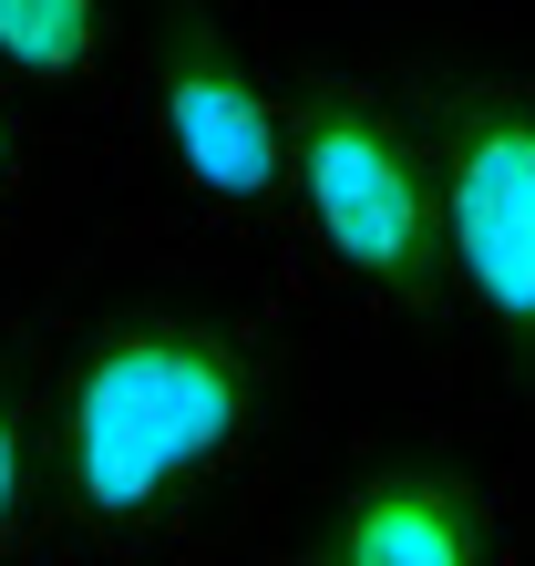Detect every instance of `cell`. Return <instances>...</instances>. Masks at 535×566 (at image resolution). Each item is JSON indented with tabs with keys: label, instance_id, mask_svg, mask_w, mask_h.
<instances>
[{
	"label": "cell",
	"instance_id": "3957f363",
	"mask_svg": "<svg viewBox=\"0 0 535 566\" xmlns=\"http://www.w3.org/2000/svg\"><path fill=\"white\" fill-rule=\"evenodd\" d=\"M104 258L258 279L310 310L279 0H134V145Z\"/></svg>",
	"mask_w": 535,
	"mask_h": 566
},
{
	"label": "cell",
	"instance_id": "5b68a950",
	"mask_svg": "<svg viewBox=\"0 0 535 566\" xmlns=\"http://www.w3.org/2000/svg\"><path fill=\"white\" fill-rule=\"evenodd\" d=\"M412 73L443 165V248L484 402L535 422V21L412 11Z\"/></svg>",
	"mask_w": 535,
	"mask_h": 566
},
{
	"label": "cell",
	"instance_id": "ba28073f",
	"mask_svg": "<svg viewBox=\"0 0 535 566\" xmlns=\"http://www.w3.org/2000/svg\"><path fill=\"white\" fill-rule=\"evenodd\" d=\"M0 566H62L52 536V371L42 340L0 329Z\"/></svg>",
	"mask_w": 535,
	"mask_h": 566
},
{
	"label": "cell",
	"instance_id": "277c9868",
	"mask_svg": "<svg viewBox=\"0 0 535 566\" xmlns=\"http://www.w3.org/2000/svg\"><path fill=\"white\" fill-rule=\"evenodd\" d=\"M258 566H535V422L505 402H350Z\"/></svg>",
	"mask_w": 535,
	"mask_h": 566
},
{
	"label": "cell",
	"instance_id": "6da1fadb",
	"mask_svg": "<svg viewBox=\"0 0 535 566\" xmlns=\"http://www.w3.org/2000/svg\"><path fill=\"white\" fill-rule=\"evenodd\" d=\"M52 371V536L62 566H258L310 453L350 412L319 310L93 258L31 310Z\"/></svg>",
	"mask_w": 535,
	"mask_h": 566
},
{
	"label": "cell",
	"instance_id": "7a4b0ae2",
	"mask_svg": "<svg viewBox=\"0 0 535 566\" xmlns=\"http://www.w3.org/2000/svg\"><path fill=\"white\" fill-rule=\"evenodd\" d=\"M310 310L340 340L350 402H463L474 340L443 248V165L412 73V11H279Z\"/></svg>",
	"mask_w": 535,
	"mask_h": 566
},
{
	"label": "cell",
	"instance_id": "52a82bcc",
	"mask_svg": "<svg viewBox=\"0 0 535 566\" xmlns=\"http://www.w3.org/2000/svg\"><path fill=\"white\" fill-rule=\"evenodd\" d=\"M0 83L31 93L62 135H83L114 165L124 207V145H134V0H0Z\"/></svg>",
	"mask_w": 535,
	"mask_h": 566
},
{
	"label": "cell",
	"instance_id": "8992f818",
	"mask_svg": "<svg viewBox=\"0 0 535 566\" xmlns=\"http://www.w3.org/2000/svg\"><path fill=\"white\" fill-rule=\"evenodd\" d=\"M114 227V165L83 135L0 83V329H21L42 298L104 258Z\"/></svg>",
	"mask_w": 535,
	"mask_h": 566
}]
</instances>
